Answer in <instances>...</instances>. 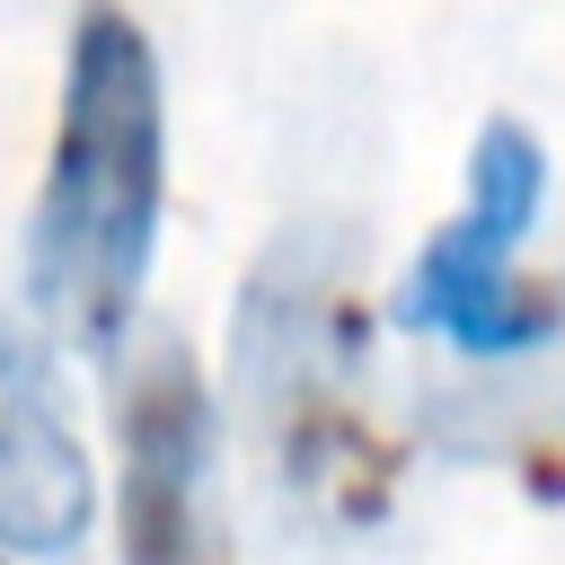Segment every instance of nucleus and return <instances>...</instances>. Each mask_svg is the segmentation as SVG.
<instances>
[{"label": "nucleus", "mask_w": 565, "mask_h": 565, "mask_svg": "<svg viewBox=\"0 0 565 565\" xmlns=\"http://www.w3.org/2000/svg\"><path fill=\"white\" fill-rule=\"evenodd\" d=\"M168 212V97L132 9L88 0L62 53L53 159L26 221V300L71 353H124Z\"/></svg>", "instance_id": "obj_1"}, {"label": "nucleus", "mask_w": 565, "mask_h": 565, "mask_svg": "<svg viewBox=\"0 0 565 565\" xmlns=\"http://www.w3.org/2000/svg\"><path fill=\"white\" fill-rule=\"evenodd\" d=\"M238 406L274 486L327 521L371 530L397 503V441L362 380V300L335 230H291L256 256L238 291Z\"/></svg>", "instance_id": "obj_2"}, {"label": "nucleus", "mask_w": 565, "mask_h": 565, "mask_svg": "<svg viewBox=\"0 0 565 565\" xmlns=\"http://www.w3.org/2000/svg\"><path fill=\"white\" fill-rule=\"evenodd\" d=\"M539 203H547V141L521 115H486L468 150V194L406 265L388 318L415 335H450L459 353H486V362L547 344L556 291L521 282V238L539 230Z\"/></svg>", "instance_id": "obj_3"}, {"label": "nucleus", "mask_w": 565, "mask_h": 565, "mask_svg": "<svg viewBox=\"0 0 565 565\" xmlns=\"http://www.w3.org/2000/svg\"><path fill=\"white\" fill-rule=\"evenodd\" d=\"M115 565H230L221 433L185 335H141L115 388Z\"/></svg>", "instance_id": "obj_4"}, {"label": "nucleus", "mask_w": 565, "mask_h": 565, "mask_svg": "<svg viewBox=\"0 0 565 565\" xmlns=\"http://www.w3.org/2000/svg\"><path fill=\"white\" fill-rule=\"evenodd\" d=\"M97 521V477L71 433V397L53 380V344L0 318V547L71 556Z\"/></svg>", "instance_id": "obj_5"}]
</instances>
